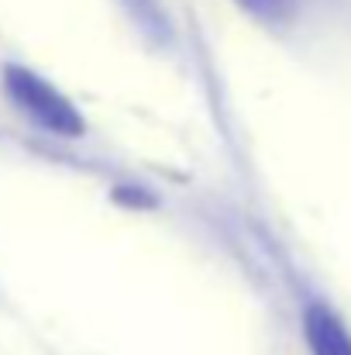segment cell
Here are the masks:
<instances>
[{"label": "cell", "mask_w": 351, "mask_h": 355, "mask_svg": "<svg viewBox=\"0 0 351 355\" xmlns=\"http://www.w3.org/2000/svg\"><path fill=\"white\" fill-rule=\"evenodd\" d=\"M3 90L7 97L35 121L42 124L45 131L52 135H62V138H80L87 131V121H83V111L55 87L48 83L45 76H38L35 69L28 66H3Z\"/></svg>", "instance_id": "1"}, {"label": "cell", "mask_w": 351, "mask_h": 355, "mask_svg": "<svg viewBox=\"0 0 351 355\" xmlns=\"http://www.w3.org/2000/svg\"><path fill=\"white\" fill-rule=\"evenodd\" d=\"M303 342L310 355H351L348 324L327 304H307L303 311Z\"/></svg>", "instance_id": "2"}, {"label": "cell", "mask_w": 351, "mask_h": 355, "mask_svg": "<svg viewBox=\"0 0 351 355\" xmlns=\"http://www.w3.org/2000/svg\"><path fill=\"white\" fill-rule=\"evenodd\" d=\"M244 14H251V17H258V21H265V24H282V21H289L293 14H296V7H300V0H234Z\"/></svg>", "instance_id": "3"}]
</instances>
